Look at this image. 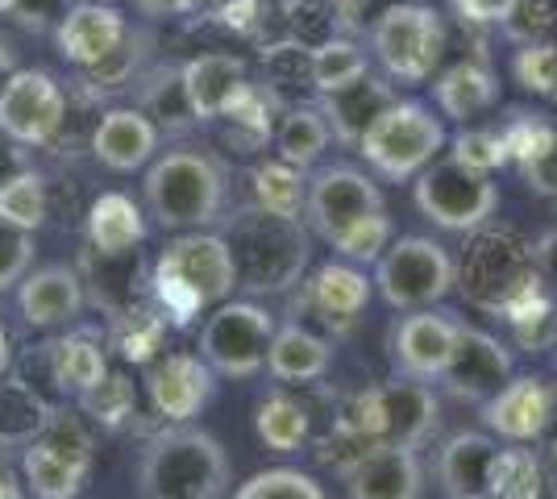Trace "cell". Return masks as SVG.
I'll return each instance as SVG.
<instances>
[{
  "label": "cell",
  "mask_w": 557,
  "mask_h": 499,
  "mask_svg": "<svg viewBox=\"0 0 557 499\" xmlns=\"http://www.w3.org/2000/svg\"><path fill=\"white\" fill-rule=\"evenodd\" d=\"M349 499H420L424 496V466L408 446H371L346 475Z\"/></svg>",
  "instance_id": "obj_19"
},
{
  "label": "cell",
  "mask_w": 557,
  "mask_h": 499,
  "mask_svg": "<svg viewBox=\"0 0 557 499\" xmlns=\"http://www.w3.org/2000/svg\"><path fill=\"white\" fill-rule=\"evenodd\" d=\"M50 196H47V175L25 166L22 175H13L9 184H0V221L17 225L25 234H38L47 225Z\"/></svg>",
  "instance_id": "obj_37"
},
{
  "label": "cell",
  "mask_w": 557,
  "mask_h": 499,
  "mask_svg": "<svg viewBox=\"0 0 557 499\" xmlns=\"http://www.w3.org/2000/svg\"><path fill=\"white\" fill-rule=\"evenodd\" d=\"M495 453H499V441L491 433H474V428L454 433L442 450H437V487L449 499L487 496Z\"/></svg>",
  "instance_id": "obj_25"
},
{
  "label": "cell",
  "mask_w": 557,
  "mask_h": 499,
  "mask_svg": "<svg viewBox=\"0 0 557 499\" xmlns=\"http://www.w3.org/2000/svg\"><path fill=\"white\" fill-rule=\"evenodd\" d=\"M13 371V341H9V329L0 325V379Z\"/></svg>",
  "instance_id": "obj_54"
},
{
  "label": "cell",
  "mask_w": 557,
  "mask_h": 499,
  "mask_svg": "<svg viewBox=\"0 0 557 499\" xmlns=\"http://www.w3.org/2000/svg\"><path fill=\"white\" fill-rule=\"evenodd\" d=\"M255 428H258V441H262L267 450L296 453V450H304V441H308V433H312V416H308V408H304L300 400H292V396H283V391H271V396L258 404Z\"/></svg>",
  "instance_id": "obj_33"
},
{
  "label": "cell",
  "mask_w": 557,
  "mask_h": 499,
  "mask_svg": "<svg viewBox=\"0 0 557 499\" xmlns=\"http://www.w3.org/2000/svg\"><path fill=\"white\" fill-rule=\"evenodd\" d=\"M47 375L63 396L79 400L109 375V354L88 333H67L47 346Z\"/></svg>",
  "instance_id": "obj_29"
},
{
  "label": "cell",
  "mask_w": 557,
  "mask_h": 499,
  "mask_svg": "<svg viewBox=\"0 0 557 499\" xmlns=\"http://www.w3.org/2000/svg\"><path fill=\"white\" fill-rule=\"evenodd\" d=\"M237 279L250 291H287L308 266V229L300 216H278L250 209L233 221L230 238Z\"/></svg>",
  "instance_id": "obj_5"
},
{
  "label": "cell",
  "mask_w": 557,
  "mask_h": 499,
  "mask_svg": "<svg viewBox=\"0 0 557 499\" xmlns=\"http://www.w3.org/2000/svg\"><path fill=\"white\" fill-rule=\"evenodd\" d=\"M138 59H141V34H125V42L104 59L96 63L88 72H79V84H88L92 92H116V88H129V79L138 72Z\"/></svg>",
  "instance_id": "obj_42"
},
{
  "label": "cell",
  "mask_w": 557,
  "mask_h": 499,
  "mask_svg": "<svg viewBox=\"0 0 557 499\" xmlns=\"http://www.w3.org/2000/svg\"><path fill=\"white\" fill-rule=\"evenodd\" d=\"M541 487H545V471H541L536 450L508 446V450L495 453L487 478L491 499H541Z\"/></svg>",
  "instance_id": "obj_36"
},
{
  "label": "cell",
  "mask_w": 557,
  "mask_h": 499,
  "mask_svg": "<svg viewBox=\"0 0 557 499\" xmlns=\"http://www.w3.org/2000/svg\"><path fill=\"white\" fill-rule=\"evenodd\" d=\"M554 22H557V0H511L504 29H508V38H516L520 47H529V42H545V34L554 29Z\"/></svg>",
  "instance_id": "obj_45"
},
{
  "label": "cell",
  "mask_w": 557,
  "mask_h": 499,
  "mask_svg": "<svg viewBox=\"0 0 557 499\" xmlns=\"http://www.w3.org/2000/svg\"><path fill=\"white\" fill-rule=\"evenodd\" d=\"M13 9H17V0H0V17H4V13H13Z\"/></svg>",
  "instance_id": "obj_56"
},
{
  "label": "cell",
  "mask_w": 557,
  "mask_h": 499,
  "mask_svg": "<svg viewBox=\"0 0 557 499\" xmlns=\"http://www.w3.org/2000/svg\"><path fill=\"white\" fill-rule=\"evenodd\" d=\"M146 238V216L125 191H100L88 209V241L100 259H125Z\"/></svg>",
  "instance_id": "obj_26"
},
{
  "label": "cell",
  "mask_w": 557,
  "mask_h": 499,
  "mask_svg": "<svg viewBox=\"0 0 557 499\" xmlns=\"http://www.w3.org/2000/svg\"><path fill=\"white\" fill-rule=\"evenodd\" d=\"M462 325L466 321H458L454 312L445 309H417L408 312V316H399L392 325V337H387L395 375L437 383L449 354H454V346H458Z\"/></svg>",
  "instance_id": "obj_13"
},
{
  "label": "cell",
  "mask_w": 557,
  "mask_h": 499,
  "mask_svg": "<svg viewBox=\"0 0 557 499\" xmlns=\"http://www.w3.org/2000/svg\"><path fill=\"white\" fill-rule=\"evenodd\" d=\"M508 379H511L508 346H504L499 337H491L487 329H470V325H462L458 346H454V354H449V362H445V371L437 383H442L454 400L483 408Z\"/></svg>",
  "instance_id": "obj_14"
},
{
  "label": "cell",
  "mask_w": 557,
  "mask_h": 499,
  "mask_svg": "<svg viewBox=\"0 0 557 499\" xmlns=\"http://www.w3.org/2000/svg\"><path fill=\"white\" fill-rule=\"evenodd\" d=\"M75 404L84 408L92 421H100L104 428H116L134 416V404H138V400H134V383L125 379V375H113V371H109V375L96 383L88 396H79Z\"/></svg>",
  "instance_id": "obj_39"
},
{
  "label": "cell",
  "mask_w": 557,
  "mask_h": 499,
  "mask_svg": "<svg viewBox=\"0 0 557 499\" xmlns=\"http://www.w3.org/2000/svg\"><path fill=\"white\" fill-rule=\"evenodd\" d=\"M237 287L242 279H237L230 241L209 229L171 238L154 262V296L175 325L191 321L200 309H216L233 300Z\"/></svg>",
  "instance_id": "obj_1"
},
{
  "label": "cell",
  "mask_w": 557,
  "mask_h": 499,
  "mask_svg": "<svg viewBox=\"0 0 557 499\" xmlns=\"http://www.w3.org/2000/svg\"><path fill=\"white\" fill-rule=\"evenodd\" d=\"M84 309V279L75 266H38L17 284V312L29 329H59L71 325Z\"/></svg>",
  "instance_id": "obj_20"
},
{
  "label": "cell",
  "mask_w": 557,
  "mask_h": 499,
  "mask_svg": "<svg viewBox=\"0 0 557 499\" xmlns=\"http://www.w3.org/2000/svg\"><path fill=\"white\" fill-rule=\"evenodd\" d=\"M304 284V309H312L321 316L333 337H346L362 312L371 304V279L354 266V262H321L312 271V279H300Z\"/></svg>",
  "instance_id": "obj_17"
},
{
  "label": "cell",
  "mask_w": 557,
  "mask_h": 499,
  "mask_svg": "<svg viewBox=\"0 0 557 499\" xmlns=\"http://www.w3.org/2000/svg\"><path fill=\"white\" fill-rule=\"evenodd\" d=\"M445 142H449L445 125L433 109H424L417 100H395L392 109H383L371 129L362 134L358 154L383 179L404 184V179H417L433 159H442Z\"/></svg>",
  "instance_id": "obj_6"
},
{
  "label": "cell",
  "mask_w": 557,
  "mask_h": 499,
  "mask_svg": "<svg viewBox=\"0 0 557 499\" xmlns=\"http://www.w3.org/2000/svg\"><path fill=\"white\" fill-rule=\"evenodd\" d=\"M383 191L367 171L358 166H325L312 175L308 196H304V221L312 225L317 238H325L329 246L342 238L346 229H354L358 221L383 213Z\"/></svg>",
  "instance_id": "obj_12"
},
{
  "label": "cell",
  "mask_w": 557,
  "mask_h": 499,
  "mask_svg": "<svg viewBox=\"0 0 557 499\" xmlns=\"http://www.w3.org/2000/svg\"><path fill=\"white\" fill-rule=\"evenodd\" d=\"M67 125V92L42 67H22L0 92V134L25 150L54 146Z\"/></svg>",
  "instance_id": "obj_11"
},
{
  "label": "cell",
  "mask_w": 557,
  "mask_h": 499,
  "mask_svg": "<svg viewBox=\"0 0 557 499\" xmlns=\"http://www.w3.org/2000/svg\"><path fill=\"white\" fill-rule=\"evenodd\" d=\"M333 366V341L325 333H317L312 325L287 321L275 325L271 350H267V371L278 383H317L329 375Z\"/></svg>",
  "instance_id": "obj_24"
},
{
  "label": "cell",
  "mask_w": 557,
  "mask_h": 499,
  "mask_svg": "<svg viewBox=\"0 0 557 499\" xmlns=\"http://www.w3.org/2000/svg\"><path fill=\"white\" fill-rule=\"evenodd\" d=\"M17 72H22V67H17V50H13V42L0 38V92H4V84Z\"/></svg>",
  "instance_id": "obj_52"
},
{
  "label": "cell",
  "mask_w": 557,
  "mask_h": 499,
  "mask_svg": "<svg viewBox=\"0 0 557 499\" xmlns=\"http://www.w3.org/2000/svg\"><path fill=\"white\" fill-rule=\"evenodd\" d=\"M250 188H255V209H262V213H278V216L304 213V196H308L304 171H296V166L283 163V159L258 163L250 171Z\"/></svg>",
  "instance_id": "obj_35"
},
{
  "label": "cell",
  "mask_w": 557,
  "mask_h": 499,
  "mask_svg": "<svg viewBox=\"0 0 557 499\" xmlns=\"http://www.w3.org/2000/svg\"><path fill=\"white\" fill-rule=\"evenodd\" d=\"M225 4H233V0H200V9H216V13H221Z\"/></svg>",
  "instance_id": "obj_55"
},
{
  "label": "cell",
  "mask_w": 557,
  "mask_h": 499,
  "mask_svg": "<svg viewBox=\"0 0 557 499\" xmlns=\"http://www.w3.org/2000/svg\"><path fill=\"white\" fill-rule=\"evenodd\" d=\"M371 54L399 84H424L445 54V17L433 4H392L371 25Z\"/></svg>",
  "instance_id": "obj_9"
},
{
  "label": "cell",
  "mask_w": 557,
  "mask_h": 499,
  "mask_svg": "<svg viewBox=\"0 0 557 499\" xmlns=\"http://www.w3.org/2000/svg\"><path fill=\"white\" fill-rule=\"evenodd\" d=\"M462 499H491V496H462Z\"/></svg>",
  "instance_id": "obj_57"
},
{
  "label": "cell",
  "mask_w": 557,
  "mask_h": 499,
  "mask_svg": "<svg viewBox=\"0 0 557 499\" xmlns=\"http://www.w3.org/2000/svg\"><path fill=\"white\" fill-rule=\"evenodd\" d=\"M395 100V88L387 79H379V75H362V79H354L346 88H337V92H325L317 100V109L325 113L329 129H333V138L346 146H358L362 142V134L374 125V117L383 113V109H392Z\"/></svg>",
  "instance_id": "obj_23"
},
{
  "label": "cell",
  "mask_w": 557,
  "mask_h": 499,
  "mask_svg": "<svg viewBox=\"0 0 557 499\" xmlns=\"http://www.w3.org/2000/svg\"><path fill=\"white\" fill-rule=\"evenodd\" d=\"M216 391V371L200 354H163L146 366V396L150 408L171 421L187 425Z\"/></svg>",
  "instance_id": "obj_15"
},
{
  "label": "cell",
  "mask_w": 557,
  "mask_h": 499,
  "mask_svg": "<svg viewBox=\"0 0 557 499\" xmlns=\"http://www.w3.org/2000/svg\"><path fill=\"white\" fill-rule=\"evenodd\" d=\"M533 266H536V279L557 291V229L545 234V238L533 246Z\"/></svg>",
  "instance_id": "obj_48"
},
{
  "label": "cell",
  "mask_w": 557,
  "mask_h": 499,
  "mask_svg": "<svg viewBox=\"0 0 557 499\" xmlns=\"http://www.w3.org/2000/svg\"><path fill=\"white\" fill-rule=\"evenodd\" d=\"M141 17H184L191 9H200V0H134Z\"/></svg>",
  "instance_id": "obj_51"
},
{
  "label": "cell",
  "mask_w": 557,
  "mask_h": 499,
  "mask_svg": "<svg viewBox=\"0 0 557 499\" xmlns=\"http://www.w3.org/2000/svg\"><path fill=\"white\" fill-rule=\"evenodd\" d=\"M225 446L191 425H171L138 458V499H221L230 491Z\"/></svg>",
  "instance_id": "obj_2"
},
{
  "label": "cell",
  "mask_w": 557,
  "mask_h": 499,
  "mask_svg": "<svg viewBox=\"0 0 557 499\" xmlns=\"http://www.w3.org/2000/svg\"><path fill=\"white\" fill-rule=\"evenodd\" d=\"M25 166H29L25 146H17L13 138H4V134H0V184H9L13 175H22Z\"/></svg>",
  "instance_id": "obj_50"
},
{
  "label": "cell",
  "mask_w": 557,
  "mask_h": 499,
  "mask_svg": "<svg viewBox=\"0 0 557 499\" xmlns=\"http://www.w3.org/2000/svg\"><path fill=\"white\" fill-rule=\"evenodd\" d=\"M141 196L163 229H209L225 213V166L205 150H166L146 171Z\"/></svg>",
  "instance_id": "obj_3"
},
{
  "label": "cell",
  "mask_w": 557,
  "mask_h": 499,
  "mask_svg": "<svg viewBox=\"0 0 557 499\" xmlns=\"http://www.w3.org/2000/svg\"><path fill=\"white\" fill-rule=\"evenodd\" d=\"M71 0H17V9L9 13L22 29H34V34H54L59 22L67 17Z\"/></svg>",
  "instance_id": "obj_46"
},
{
  "label": "cell",
  "mask_w": 557,
  "mask_h": 499,
  "mask_svg": "<svg viewBox=\"0 0 557 499\" xmlns=\"http://www.w3.org/2000/svg\"><path fill=\"white\" fill-rule=\"evenodd\" d=\"M34 254H38L34 234H25L17 225L0 221V296L13 291L34 271Z\"/></svg>",
  "instance_id": "obj_44"
},
{
  "label": "cell",
  "mask_w": 557,
  "mask_h": 499,
  "mask_svg": "<svg viewBox=\"0 0 557 499\" xmlns=\"http://www.w3.org/2000/svg\"><path fill=\"white\" fill-rule=\"evenodd\" d=\"M387 246H392V213L383 209V213L367 216L354 229H346L342 238L333 241V254L342 262H379V254Z\"/></svg>",
  "instance_id": "obj_40"
},
{
  "label": "cell",
  "mask_w": 557,
  "mask_h": 499,
  "mask_svg": "<svg viewBox=\"0 0 557 499\" xmlns=\"http://www.w3.org/2000/svg\"><path fill=\"white\" fill-rule=\"evenodd\" d=\"M92 478V462L71 458L47 441H34L22 450V483L34 499H79Z\"/></svg>",
  "instance_id": "obj_30"
},
{
  "label": "cell",
  "mask_w": 557,
  "mask_h": 499,
  "mask_svg": "<svg viewBox=\"0 0 557 499\" xmlns=\"http://www.w3.org/2000/svg\"><path fill=\"white\" fill-rule=\"evenodd\" d=\"M504 138H508V154L520 166L524 188L557 200V125L533 113V117L516 121Z\"/></svg>",
  "instance_id": "obj_27"
},
{
  "label": "cell",
  "mask_w": 557,
  "mask_h": 499,
  "mask_svg": "<svg viewBox=\"0 0 557 499\" xmlns=\"http://www.w3.org/2000/svg\"><path fill=\"white\" fill-rule=\"evenodd\" d=\"M442 421V400L429 383L395 375L387 383H374L367 391H354L337 408L333 428H346L371 446H408L420 450Z\"/></svg>",
  "instance_id": "obj_4"
},
{
  "label": "cell",
  "mask_w": 557,
  "mask_h": 499,
  "mask_svg": "<svg viewBox=\"0 0 557 499\" xmlns=\"http://www.w3.org/2000/svg\"><path fill=\"white\" fill-rule=\"evenodd\" d=\"M412 200H417L420 216L433 221L437 229L479 234L499 209V184L483 171L458 163L454 154H442L417 175Z\"/></svg>",
  "instance_id": "obj_7"
},
{
  "label": "cell",
  "mask_w": 557,
  "mask_h": 499,
  "mask_svg": "<svg viewBox=\"0 0 557 499\" xmlns=\"http://www.w3.org/2000/svg\"><path fill=\"white\" fill-rule=\"evenodd\" d=\"M516 79L536 96H554L557 100V42H529L516 50L511 59Z\"/></svg>",
  "instance_id": "obj_43"
},
{
  "label": "cell",
  "mask_w": 557,
  "mask_h": 499,
  "mask_svg": "<svg viewBox=\"0 0 557 499\" xmlns=\"http://www.w3.org/2000/svg\"><path fill=\"white\" fill-rule=\"evenodd\" d=\"M47 396L34 383L4 375L0 379V450H25L38 441V433L50 421Z\"/></svg>",
  "instance_id": "obj_31"
},
{
  "label": "cell",
  "mask_w": 557,
  "mask_h": 499,
  "mask_svg": "<svg viewBox=\"0 0 557 499\" xmlns=\"http://www.w3.org/2000/svg\"><path fill=\"white\" fill-rule=\"evenodd\" d=\"M458 284V266L442 241L404 234L374 262V287L379 296L399 312L437 309Z\"/></svg>",
  "instance_id": "obj_8"
},
{
  "label": "cell",
  "mask_w": 557,
  "mask_h": 499,
  "mask_svg": "<svg viewBox=\"0 0 557 499\" xmlns=\"http://www.w3.org/2000/svg\"><path fill=\"white\" fill-rule=\"evenodd\" d=\"M545 408H549V383L536 375H511L483 404V425L511 446H529L545 425Z\"/></svg>",
  "instance_id": "obj_22"
},
{
  "label": "cell",
  "mask_w": 557,
  "mask_h": 499,
  "mask_svg": "<svg viewBox=\"0 0 557 499\" xmlns=\"http://www.w3.org/2000/svg\"><path fill=\"white\" fill-rule=\"evenodd\" d=\"M433 100H437V109H442L445 117L474 121V117H483L487 109H495V100H499V79H495V72H491L487 63L462 59V63H454V67H445V72L437 75Z\"/></svg>",
  "instance_id": "obj_28"
},
{
  "label": "cell",
  "mask_w": 557,
  "mask_h": 499,
  "mask_svg": "<svg viewBox=\"0 0 557 499\" xmlns=\"http://www.w3.org/2000/svg\"><path fill=\"white\" fill-rule=\"evenodd\" d=\"M333 142V129H329L325 113L317 104H292L283 109V117L275 125V150L283 163H292L296 171L321 163V154Z\"/></svg>",
  "instance_id": "obj_32"
},
{
  "label": "cell",
  "mask_w": 557,
  "mask_h": 499,
  "mask_svg": "<svg viewBox=\"0 0 557 499\" xmlns=\"http://www.w3.org/2000/svg\"><path fill=\"white\" fill-rule=\"evenodd\" d=\"M454 159L466 166H474V171H483V175H491L495 166H504L511 159L508 154V138L499 134V129H479V125H466V129H458L454 134Z\"/></svg>",
  "instance_id": "obj_41"
},
{
  "label": "cell",
  "mask_w": 557,
  "mask_h": 499,
  "mask_svg": "<svg viewBox=\"0 0 557 499\" xmlns=\"http://www.w3.org/2000/svg\"><path fill=\"white\" fill-rule=\"evenodd\" d=\"M159 150V125L141 109H109L92 129V159L104 171L129 175L154 159Z\"/></svg>",
  "instance_id": "obj_21"
},
{
  "label": "cell",
  "mask_w": 557,
  "mask_h": 499,
  "mask_svg": "<svg viewBox=\"0 0 557 499\" xmlns=\"http://www.w3.org/2000/svg\"><path fill=\"white\" fill-rule=\"evenodd\" d=\"M536 450L545 453L549 462H557V383H549V408H545V425L533 441Z\"/></svg>",
  "instance_id": "obj_49"
},
{
  "label": "cell",
  "mask_w": 557,
  "mask_h": 499,
  "mask_svg": "<svg viewBox=\"0 0 557 499\" xmlns=\"http://www.w3.org/2000/svg\"><path fill=\"white\" fill-rule=\"evenodd\" d=\"M125 34H129V22L121 17V9L100 0H79L54 29V47L75 72H88L125 42Z\"/></svg>",
  "instance_id": "obj_18"
},
{
  "label": "cell",
  "mask_w": 557,
  "mask_h": 499,
  "mask_svg": "<svg viewBox=\"0 0 557 499\" xmlns=\"http://www.w3.org/2000/svg\"><path fill=\"white\" fill-rule=\"evenodd\" d=\"M246 88H250L246 59L230 50H205L180 67V92L191 121H221L246 96Z\"/></svg>",
  "instance_id": "obj_16"
},
{
  "label": "cell",
  "mask_w": 557,
  "mask_h": 499,
  "mask_svg": "<svg viewBox=\"0 0 557 499\" xmlns=\"http://www.w3.org/2000/svg\"><path fill=\"white\" fill-rule=\"evenodd\" d=\"M22 487H25L22 478H17L9 466H4V462H0V499H25Z\"/></svg>",
  "instance_id": "obj_53"
},
{
  "label": "cell",
  "mask_w": 557,
  "mask_h": 499,
  "mask_svg": "<svg viewBox=\"0 0 557 499\" xmlns=\"http://www.w3.org/2000/svg\"><path fill=\"white\" fill-rule=\"evenodd\" d=\"M233 499H329L325 487L304 471L292 466H275V471H258L255 478H246Z\"/></svg>",
  "instance_id": "obj_38"
},
{
  "label": "cell",
  "mask_w": 557,
  "mask_h": 499,
  "mask_svg": "<svg viewBox=\"0 0 557 499\" xmlns=\"http://www.w3.org/2000/svg\"><path fill=\"white\" fill-rule=\"evenodd\" d=\"M367 72H371L367 50L358 42H349V38H329L321 47H308V84L321 96L346 88V84L362 79Z\"/></svg>",
  "instance_id": "obj_34"
},
{
  "label": "cell",
  "mask_w": 557,
  "mask_h": 499,
  "mask_svg": "<svg viewBox=\"0 0 557 499\" xmlns=\"http://www.w3.org/2000/svg\"><path fill=\"white\" fill-rule=\"evenodd\" d=\"M449 9H454L466 25H504L511 0H449Z\"/></svg>",
  "instance_id": "obj_47"
},
{
  "label": "cell",
  "mask_w": 557,
  "mask_h": 499,
  "mask_svg": "<svg viewBox=\"0 0 557 499\" xmlns=\"http://www.w3.org/2000/svg\"><path fill=\"white\" fill-rule=\"evenodd\" d=\"M275 337V316L246 300H225L209 312L200 329V358L216 375L250 379L267 366V350Z\"/></svg>",
  "instance_id": "obj_10"
}]
</instances>
